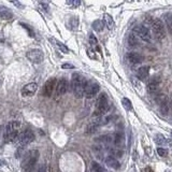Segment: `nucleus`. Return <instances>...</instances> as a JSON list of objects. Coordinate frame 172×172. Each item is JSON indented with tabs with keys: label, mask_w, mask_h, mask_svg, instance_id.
<instances>
[{
	"label": "nucleus",
	"mask_w": 172,
	"mask_h": 172,
	"mask_svg": "<svg viewBox=\"0 0 172 172\" xmlns=\"http://www.w3.org/2000/svg\"><path fill=\"white\" fill-rule=\"evenodd\" d=\"M134 34L137 37H139L140 39H142L143 41H149L151 40V34L147 28H145L144 26H136L134 28Z\"/></svg>",
	"instance_id": "obj_9"
},
{
	"label": "nucleus",
	"mask_w": 172,
	"mask_h": 172,
	"mask_svg": "<svg viewBox=\"0 0 172 172\" xmlns=\"http://www.w3.org/2000/svg\"><path fill=\"white\" fill-rule=\"evenodd\" d=\"M98 126H99V125H98L97 123H91V124H89L88 126H87V128H86V134H95L98 130Z\"/></svg>",
	"instance_id": "obj_22"
},
{
	"label": "nucleus",
	"mask_w": 172,
	"mask_h": 172,
	"mask_svg": "<svg viewBox=\"0 0 172 172\" xmlns=\"http://www.w3.org/2000/svg\"><path fill=\"white\" fill-rule=\"evenodd\" d=\"M56 79L55 77H52V79L48 80L46 81V83L44 84V86H43V89H42V95L45 96V97H51L53 94V91H54V89L56 88Z\"/></svg>",
	"instance_id": "obj_8"
},
{
	"label": "nucleus",
	"mask_w": 172,
	"mask_h": 172,
	"mask_svg": "<svg viewBox=\"0 0 172 172\" xmlns=\"http://www.w3.org/2000/svg\"><path fill=\"white\" fill-rule=\"evenodd\" d=\"M170 102H171V106H172V96H171V99H170Z\"/></svg>",
	"instance_id": "obj_40"
},
{
	"label": "nucleus",
	"mask_w": 172,
	"mask_h": 172,
	"mask_svg": "<svg viewBox=\"0 0 172 172\" xmlns=\"http://www.w3.org/2000/svg\"><path fill=\"white\" fill-rule=\"evenodd\" d=\"M39 151L38 149H31L26 153L24 159L22 161V170L23 172H32L34 169L37 161L39 159Z\"/></svg>",
	"instance_id": "obj_2"
},
{
	"label": "nucleus",
	"mask_w": 172,
	"mask_h": 172,
	"mask_svg": "<svg viewBox=\"0 0 172 172\" xmlns=\"http://www.w3.org/2000/svg\"><path fill=\"white\" fill-rule=\"evenodd\" d=\"M20 25L23 26V27L25 28V29H27V30H28V32H29V36H30V37H32V38H34V31H32V30H31V29H30V28H29V26H28V25H26V24H23V23L20 24Z\"/></svg>",
	"instance_id": "obj_33"
},
{
	"label": "nucleus",
	"mask_w": 172,
	"mask_h": 172,
	"mask_svg": "<svg viewBox=\"0 0 172 172\" xmlns=\"http://www.w3.org/2000/svg\"><path fill=\"white\" fill-rule=\"evenodd\" d=\"M69 87V83L66 79H60L58 82H57L56 85V94L58 96H61L63 94H66L67 91H68Z\"/></svg>",
	"instance_id": "obj_12"
},
{
	"label": "nucleus",
	"mask_w": 172,
	"mask_h": 172,
	"mask_svg": "<svg viewBox=\"0 0 172 172\" xmlns=\"http://www.w3.org/2000/svg\"><path fill=\"white\" fill-rule=\"evenodd\" d=\"M5 36H3V34H1V32H0V44H2V43H5Z\"/></svg>",
	"instance_id": "obj_38"
},
{
	"label": "nucleus",
	"mask_w": 172,
	"mask_h": 172,
	"mask_svg": "<svg viewBox=\"0 0 172 172\" xmlns=\"http://www.w3.org/2000/svg\"><path fill=\"white\" fill-rule=\"evenodd\" d=\"M38 172H50V170H48V168L43 167V166H42V167H41L40 169L38 170Z\"/></svg>",
	"instance_id": "obj_37"
},
{
	"label": "nucleus",
	"mask_w": 172,
	"mask_h": 172,
	"mask_svg": "<svg viewBox=\"0 0 172 172\" xmlns=\"http://www.w3.org/2000/svg\"><path fill=\"white\" fill-rule=\"evenodd\" d=\"M126 59L128 60L129 63H131V65H137V63H142L143 56L137 52H129L128 54L126 55Z\"/></svg>",
	"instance_id": "obj_13"
},
{
	"label": "nucleus",
	"mask_w": 172,
	"mask_h": 172,
	"mask_svg": "<svg viewBox=\"0 0 172 172\" xmlns=\"http://www.w3.org/2000/svg\"><path fill=\"white\" fill-rule=\"evenodd\" d=\"M151 25H152V28L157 38L160 40L165 38V25L160 20H154Z\"/></svg>",
	"instance_id": "obj_7"
},
{
	"label": "nucleus",
	"mask_w": 172,
	"mask_h": 172,
	"mask_svg": "<svg viewBox=\"0 0 172 172\" xmlns=\"http://www.w3.org/2000/svg\"><path fill=\"white\" fill-rule=\"evenodd\" d=\"M156 101L159 103V106H163V104H165V103H168V98H167V96H166V95L160 94V95L157 96Z\"/></svg>",
	"instance_id": "obj_25"
},
{
	"label": "nucleus",
	"mask_w": 172,
	"mask_h": 172,
	"mask_svg": "<svg viewBox=\"0 0 172 172\" xmlns=\"http://www.w3.org/2000/svg\"><path fill=\"white\" fill-rule=\"evenodd\" d=\"M157 153H158V155L161 157H166L168 155V151L166 149H163V147H158V149H157Z\"/></svg>",
	"instance_id": "obj_29"
},
{
	"label": "nucleus",
	"mask_w": 172,
	"mask_h": 172,
	"mask_svg": "<svg viewBox=\"0 0 172 172\" xmlns=\"http://www.w3.org/2000/svg\"><path fill=\"white\" fill-rule=\"evenodd\" d=\"M61 68L63 69H71V68H73V65H71V63H63V66H61Z\"/></svg>",
	"instance_id": "obj_36"
},
{
	"label": "nucleus",
	"mask_w": 172,
	"mask_h": 172,
	"mask_svg": "<svg viewBox=\"0 0 172 172\" xmlns=\"http://www.w3.org/2000/svg\"><path fill=\"white\" fill-rule=\"evenodd\" d=\"M159 86H160V79L157 77H154L149 80V82L147 83V91L149 93L154 94L159 89Z\"/></svg>",
	"instance_id": "obj_14"
},
{
	"label": "nucleus",
	"mask_w": 172,
	"mask_h": 172,
	"mask_svg": "<svg viewBox=\"0 0 172 172\" xmlns=\"http://www.w3.org/2000/svg\"><path fill=\"white\" fill-rule=\"evenodd\" d=\"M128 45L130 48H136L138 46V39L134 34H130L128 36Z\"/></svg>",
	"instance_id": "obj_19"
},
{
	"label": "nucleus",
	"mask_w": 172,
	"mask_h": 172,
	"mask_svg": "<svg viewBox=\"0 0 172 172\" xmlns=\"http://www.w3.org/2000/svg\"><path fill=\"white\" fill-rule=\"evenodd\" d=\"M37 91H38V85L36 83H29L24 86L20 93L24 97H30V96H34Z\"/></svg>",
	"instance_id": "obj_10"
},
{
	"label": "nucleus",
	"mask_w": 172,
	"mask_h": 172,
	"mask_svg": "<svg viewBox=\"0 0 172 172\" xmlns=\"http://www.w3.org/2000/svg\"><path fill=\"white\" fill-rule=\"evenodd\" d=\"M70 22H71L70 27L72 28V29H75V28L77 27V25H79V20H77V17H71Z\"/></svg>",
	"instance_id": "obj_30"
},
{
	"label": "nucleus",
	"mask_w": 172,
	"mask_h": 172,
	"mask_svg": "<svg viewBox=\"0 0 172 172\" xmlns=\"http://www.w3.org/2000/svg\"><path fill=\"white\" fill-rule=\"evenodd\" d=\"M67 3H68L69 5H74V7H77V5H81V2H80V1H68Z\"/></svg>",
	"instance_id": "obj_35"
},
{
	"label": "nucleus",
	"mask_w": 172,
	"mask_h": 172,
	"mask_svg": "<svg viewBox=\"0 0 172 172\" xmlns=\"http://www.w3.org/2000/svg\"><path fill=\"white\" fill-rule=\"evenodd\" d=\"M91 170L93 172H106L104 168L102 167L100 163H96V161H93V163H91Z\"/></svg>",
	"instance_id": "obj_21"
},
{
	"label": "nucleus",
	"mask_w": 172,
	"mask_h": 172,
	"mask_svg": "<svg viewBox=\"0 0 172 172\" xmlns=\"http://www.w3.org/2000/svg\"><path fill=\"white\" fill-rule=\"evenodd\" d=\"M87 81L84 77H82L80 73H73L72 74V81H71V86L72 91L74 93L77 98H82L85 96V91L87 87Z\"/></svg>",
	"instance_id": "obj_1"
},
{
	"label": "nucleus",
	"mask_w": 172,
	"mask_h": 172,
	"mask_svg": "<svg viewBox=\"0 0 172 172\" xmlns=\"http://www.w3.org/2000/svg\"><path fill=\"white\" fill-rule=\"evenodd\" d=\"M51 41L55 42V44H56V45L58 46V48L61 51V52H63V53H65V54H68V53H69V48H67V46L65 45V44H63V43L59 42V41L55 40V39H51Z\"/></svg>",
	"instance_id": "obj_23"
},
{
	"label": "nucleus",
	"mask_w": 172,
	"mask_h": 172,
	"mask_svg": "<svg viewBox=\"0 0 172 172\" xmlns=\"http://www.w3.org/2000/svg\"><path fill=\"white\" fill-rule=\"evenodd\" d=\"M87 55H88L91 58H93V59H95L96 58V56H95V52H94L91 48H89L88 51H87Z\"/></svg>",
	"instance_id": "obj_34"
},
{
	"label": "nucleus",
	"mask_w": 172,
	"mask_h": 172,
	"mask_svg": "<svg viewBox=\"0 0 172 172\" xmlns=\"http://www.w3.org/2000/svg\"><path fill=\"white\" fill-rule=\"evenodd\" d=\"M155 142L157 143V145H166V144H172L171 141L167 140L166 138H163L161 134H158V136L156 137V139H155Z\"/></svg>",
	"instance_id": "obj_20"
},
{
	"label": "nucleus",
	"mask_w": 172,
	"mask_h": 172,
	"mask_svg": "<svg viewBox=\"0 0 172 172\" xmlns=\"http://www.w3.org/2000/svg\"><path fill=\"white\" fill-rule=\"evenodd\" d=\"M103 24L109 30H112L114 28V26H115V24H114V20L112 18V16L109 15V14H106V13L103 14Z\"/></svg>",
	"instance_id": "obj_18"
},
{
	"label": "nucleus",
	"mask_w": 172,
	"mask_h": 172,
	"mask_svg": "<svg viewBox=\"0 0 172 172\" xmlns=\"http://www.w3.org/2000/svg\"><path fill=\"white\" fill-rule=\"evenodd\" d=\"M145 172H154L151 168H145Z\"/></svg>",
	"instance_id": "obj_39"
},
{
	"label": "nucleus",
	"mask_w": 172,
	"mask_h": 172,
	"mask_svg": "<svg viewBox=\"0 0 172 172\" xmlns=\"http://www.w3.org/2000/svg\"><path fill=\"white\" fill-rule=\"evenodd\" d=\"M0 86H1V81H0Z\"/></svg>",
	"instance_id": "obj_41"
},
{
	"label": "nucleus",
	"mask_w": 172,
	"mask_h": 172,
	"mask_svg": "<svg viewBox=\"0 0 172 172\" xmlns=\"http://www.w3.org/2000/svg\"><path fill=\"white\" fill-rule=\"evenodd\" d=\"M171 134H172V131H171Z\"/></svg>",
	"instance_id": "obj_42"
},
{
	"label": "nucleus",
	"mask_w": 172,
	"mask_h": 172,
	"mask_svg": "<svg viewBox=\"0 0 172 172\" xmlns=\"http://www.w3.org/2000/svg\"><path fill=\"white\" fill-rule=\"evenodd\" d=\"M93 28H94V30H95V31L99 32L104 28V24L102 23L101 20H95V22L93 23Z\"/></svg>",
	"instance_id": "obj_24"
},
{
	"label": "nucleus",
	"mask_w": 172,
	"mask_h": 172,
	"mask_svg": "<svg viewBox=\"0 0 172 172\" xmlns=\"http://www.w3.org/2000/svg\"><path fill=\"white\" fill-rule=\"evenodd\" d=\"M110 109V104L108 101V96L104 93H101L97 98V101H96V112L99 113L100 115L106 113Z\"/></svg>",
	"instance_id": "obj_4"
},
{
	"label": "nucleus",
	"mask_w": 172,
	"mask_h": 172,
	"mask_svg": "<svg viewBox=\"0 0 172 172\" xmlns=\"http://www.w3.org/2000/svg\"><path fill=\"white\" fill-rule=\"evenodd\" d=\"M149 68L146 66L144 67H140V68L137 70V77H138L139 80H146L147 77H149Z\"/></svg>",
	"instance_id": "obj_17"
},
{
	"label": "nucleus",
	"mask_w": 172,
	"mask_h": 172,
	"mask_svg": "<svg viewBox=\"0 0 172 172\" xmlns=\"http://www.w3.org/2000/svg\"><path fill=\"white\" fill-rule=\"evenodd\" d=\"M26 56L34 63H41L43 61V59H44L43 52L41 50H39V48H34V50L28 51Z\"/></svg>",
	"instance_id": "obj_6"
},
{
	"label": "nucleus",
	"mask_w": 172,
	"mask_h": 172,
	"mask_svg": "<svg viewBox=\"0 0 172 172\" xmlns=\"http://www.w3.org/2000/svg\"><path fill=\"white\" fill-rule=\"evenodd\" d=\"M106 163L108 167H110L111 169L117 170L120 168V163H118V160L113 156H108L106 158Z\"/></svg>",
	"instance_id": "obj_15"
},
{
	"label": "nucleus",
	"mask_w": 172,
	"mask_h": 172,
	"mask_svg": "<svg viewBox=\"0 0 172 172\" xmlns=\"http://www.w3.org/2000/svg\"><path fill=\"white\" fill-rule=\"evenodd\" d=\"M18 128H20V123L17 120H13L7 124L5 129V142H13L18 136Z\"/></svg>",
	"instance_id": "obj_3"
},
{
	"label": "nucleus",
	"mask_w": 172,
	"mask_h": 172,
	"mask_svg": "<svg viewBox=\"0 0 172 172\" xmlns=\"http://www.w3.org/2000/svg\"><path fill=\"white\" fill-rule=\"evenodd\" d=\"M166 24H167L169 31L172 34V14H167L166 15Z\"/></svg>",
	"instance_id": "obj_26"
},
{
	"label": "nucleus",
	"mask_w": 172,
	"mask_h": 172,
	"mask_svg": "<svg viewBox=\"0 0 172 172\" xmlns=\"http://www.w3.org/2000/svg\"><path fill=\"white\" fill-rule=\"evenodd\" d=\"M100 89V86L98 83H91L88 84L87 87H86V91H85V97L91 99V98H94L96 95L98 94Z\"/></svg>",
	"instance_id": "obj_11"
},
{
	"label": "nucleus",
	"mask_w": 172,
	"mask_h": 172,
	"mask_svg": "<svg viewBox=\"0 0 172 172\" xmlns=\"http://www.w3.org/2000/svg\"><path fill=\"white\" fill-rule=\"evenodd\" d=\"M112 154H113L115 157H118V158H120V157L123 156V154H124V153H123V151H120V149H112Z\"/></svg>",
	"instance_id": "obj_31"
},
{
	"label": "nucleus",
	"mask_w": 172,
	"mask_h": 172,
	"mask_svg": "<svg viewBox=\"0 0 172 172\" xmlns=\"http://www.w3.org/2000/svg\"><path fill=\"white\" fill-rule=\"evenodd\" d=\"M89 43H91V45H97V43H98L97 38H96L93 34H91V36H89Z\"/></svg>",
	"instance_id": "obj_32"
},
{
	"label": "nucleus",
	"mask_w": 172,
	"mask_h": 172,
	"mask_svg": "<svg viewBox=\"0 0 172 172\" xmlns=\"http://www.w3.org/2000/svg\"><path fill=\"white\" fill-rule=\"evenodd\" d=\"M13 18V12L5 7H0V20H9Z\"/></svg>",
	"instance_id": "obj_16"
},
{
	"label": "nucleus",
	"mask_w": 172,
	"mask_h": 172,
	"mask_svg": "<svg viewBox=\"0 0 172 172\" xmlns=\"http://www.w3.org/2000/svg\"><path fill=\"white\" fill-rule=\"evenodd\" d=\"M122 103H123V106H124V108L126 110H131L132 109L131 102H130V100H129L128 98H123Z\"/></svg>",
	"instance_id": "obj_28"
},
{
	"label": "nucleus",
	"mask_w": 172,
	"mask_h": 172,
	"mask_svg": "<svg viewBox=\"0 0 172 172\" xmlns=\"http://www.w3.org/2000/svg\"><path fill=\"white\" fill-rule=\"evenodd\" d=\"M122 142H123V134L120 132H117V134H114V144L116 146H118V145H120Z\"/></svg>",
	"instance_id": "obj_27"
},
{
	"label": "nucleus",
	"mask_w": 172,
	"mask_h": 172,
	"mask_svg": "<svg viewBox=\"0 0 172 172\" xmlns=\"http://www.w3.org/2000/svg\"><path fill=\"white\" fill-rule=\"evenodd\" d=\"M34 140V132H32L31 130H25V131L18 134L17 138L15 139L14 142L18 143L20 146H23V145H27V144H29V143H31Z\"/></svg>",
	"instance_id": "obj_5"
}]
</instances>
